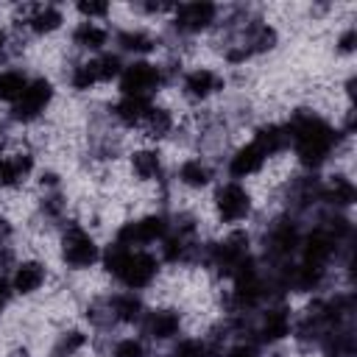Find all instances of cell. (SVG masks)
<instances>
[{
	"label": "cell",
	"mask_w": 357,
	"mask_h": 357,
	"mask_svg": "<svg viewBox=\"0 0 357 357\" xmlns=\"http://www.w3.org/2000/svg\"><path fill=\"white\" fill-rule=\"evenodd\" d=\"M75 8H78V14H84V17H86V22H92L95 17H106V14L112 11V6H109V3H78Z\"/></svg>",
	"instance_id": "f546056e"
},
{
	"label": "cell",
	"mask_w": 357,
	"mask_h": 357,
	"mask_svg": "<svg viewBox=\"0 0 357 357\" xmlns=\"http://www.w3.org/2000/svg\"><path fill=\"white\" fill-rule=\"evenodd\" d=\"M251 192L240 181H226L215 192V212L223 223H240L251 215Z\"/></svg>",
	"instance_id": "52a82bcc"
},
{
	"label": "cell",
	"mask_w": 357,
	"mask_h": 357,
	"mask_svg": "<svg viewBox=\"0 0 357 357\" xmlns=\"http://www.w3.org/2000/svg\"><path fill=\"white\" fill-rule=\"evenodd\" d=\"M215 17H218V6L215 3H206V0L184 3L173 14V25L181 33H201V31H206L215 22Z\"/></svg>",
	"instance_id": "ba28073f"
},
{
	"label": "cell",
	"mask_w": 357,
	"mask_h": 357,
	"mask_svg": "<svg viewBox=\"0 0 357 357\" xmlns=\"http://www.w3.org/2000/svg\"><path fill=\"white\" fill-rule=\"evenodd\" d=\"M45 276H47V271H45V265L39 259H25V262H20L14 268V273H11L8 282H11V290L14 293L31 296V293H36L45 284Z\"/></svg>",
	"instance_id": "7c38bea8"
},
{
	"label": "cell",
	"mask_w": 357,
	"mask_h": 357,
	"mask_svg": "<svg viewBox=\"0 0 357 357\" xmlns=\"http://www.w3.org/2000/svg\"><path fill=\"white\" fill-rule=\"evenodd\" d=\"M223 86V81H220V75L215 73V70H209V67H195V70H190L187 75H184V81H181V92L190 98V100H206L212 92H218Z\"/></svg>",
	"instance_id": "8fae6325"
},
{
	"label": "cell",
	"mask_w": 357,
	"mask_h": 357,
	"mask_svg": "<svg viewBox=\"0 0 357 357\" xmlns=\"http://www.w3.org/2000/svg\"><path fill=\"white\" fill-rule=\"evenodd\" d=\"M109 304H112L114 324H137L145 315L142 298L134 293H114V296H109Z\"/></svg>",
	"instance_id": "e0dca14e"
},
{
	"label": "cell",
	"mask_w": 357,
	"mask_h": 357,
	"mask_svg": "<svg viewBox=\"0 0 357 357\" xmlns=\"http://www.w3.org/2000/svg\"><path fill=\"white\" fill-rule=\"evenodd\" d=\"M287 335H290V315H287L284 310H271V312H265L262 326H259V340L276 343V340H282V337H287Z\"/></svg>",
	"instance_id": "ffe728a7"
},
{
	"label": "cell",
	"mask_w": 357,
	"mask_h": 357,
	"mask_svg": "<svg viewBox=\"0 0 357 357\" xmlns=\"http://www.w3.org/2000/svg\"><path fill=\"white\" fill-rule=\"evenodd\" d=\"M321 198H326L335 206H349L354 201V184L346 176H332L329 184L321 190Z\"/></svg>",
	"instance_id": "cb8c5ba5"
},
{
	"label": "cell",
	"mask_w": 357,
	"mask_h": 357,
	"mask_svg": "<svg viewBox=\"0 0 357 357\" xmlns=\"http://www.w3.org/2000/svg\"><path fill=\"white\" fill-rule=\"evenodd\" d=\"M11 357H31V354H28V351H14Z\"/></svg>",
	"instance_id": "e575fe53"
},
{
	"label": "cell",
	"mask_w": 357,
	"mask_h": 357,
	"mask_svg": "<svg viewBox=\"0 0 357 357\" xmlns=\"http://www.w3.org/2000/svg\"><path fill=\"white\" fill-rule=\"evenodd\" d=\"M173 126H176V120H173L170 109H162V106H151L148 117L142 120L145 137H151V139H162V137H167V134L173 131Z\"/></svg>",
	"instance_id": "603a6c76"
},
{
	"label": "cell",
	"mask_w": 357,
	"mask_h": 357,
	"mask_svg": "<svg viewBox=\"0 0 357 357\" xmlns=\"http://www.w3.org/2000/svg\"><path fill=\"white\" fill-rule=\"evenodd\" d=\"M3 47H6V31L0 28V50H3Z\"/></svg>",
	"instance_id": "836d02e7"
},
{
	"label": "cell",
	"mask_w": 357,
	"mask_h": 357,
	"mask_svg": "<svg viewBox=\"0 0 357 357\" xmlns=\"http://www.w3.org/2000/svg\"><path fill=\"white\" fill-rule=\"evenodd\" d=\"M103 265L106 271L128 290H142L148 287L156 273H159V259L153 254H148L145 248H123L117 243H112L103 254Z\"/></svg>",
	"instance_id": "7a4b0ae2"
},
{
	"label": "cell",
	"mask_w": 357,
	"mask_h": 357,
	"mask_svg": "<svg viewBox=\"0 0 357 357\" xmlns=\"http://www.w3.org/2000/svg\"><path fill=\"white\" fill-rule=\"evenodd\" d=\"M337 50H340V53H351V50H354V28H349V31L337 39Z\"/></svg>",
	"instance_id": "4dcf8cb0"
},
{
	"label": "cell",
	"mask_w": 357,
	"mask_h": 357,
	"mask_svg": "<svg viewBox=\"0 0 357 357\" xmlns=\"http://www.w3.org/2000/svg\"><path fill=\"white\" fill-rule=\"evenodd\" d=\"M178 181L184 187H190V190H201V187H206L212 181V167L204 159L190 156V159H184L178 165Z\"/></svg>",
	"instance_id": "ac0fdd59"
},
{
	"label": "cell",
	"mask_w": 357,
	"mask_h": 357,
	"mask_svg": "<svg viewBox=\"0 0 357 357\" xmlns=\"http://www.w3.org/2000/svg\"><path fill=\"white\" fill-rule=\"evenodd\" d=\"M11 293H14V290H11V282H8V279H0V312L8 307Z\"/></svg>",
	"instance_id": "d6a6232c"
},
{
	"label": "cell",
	"mask_w": 357,
	"mask_h": 357,
	"mask_svg": "<svg viewBox=\"0 0 357 357\" xmlns=\"http://www.w3.org/2000/svg\"><path fill=\"white\" fill-rule=\"evenodd\" d=\"M254 142L265 151V156L271 159V156H276V153H282L287 145H290V137H287V128L284 126H276V123H271V126H262V128H257V134H254Z\"/></svg>",
	"instance_id": "d6986e66"
},
{
	"label": "cell",
	"mask_w": 357,
	"mask_h": 357,
	"mask_svg": "<svg viewBox=\"0 0 357 357\" xmlns=\"http://www.w3.org/2000/svg\"><path fill=\"white\" fill-rule=\"evenodd\" d=\"M53 100V84L47 78H33L25 84L22 95L14 100L11 106V117L17 123H33Z\"/></svg>",
	"instance_id": "8992f818"
},
{
	"label": "cell",
	"mask_w": 357,
	"mask_h": 357,
	"mask_svg": "<svg viewBox=\"0 0 357 357\" xmlns=\"http://www.w3.org/2000/svg\"><path fill=\"white\" fill-rule=\"evenodd\" d=\"M265 159H268L265 151L251 139V142H245L243 148H237L229 156V176L231 178H248V176H254V173L262 170Z\"/></svg>",
	"instance_id": "30bf717a"
},
{
	"label": "cell",
	"mask_w": 357,
	"mask_h": 357,
	"mask_svg": "<svg viewBox=\"0 0 357 357\" xmlns=\"http://www.w3.org/2000/svg\"><path fill=\"white\" fill-rule=\"evenodd\" d=\"M131 170L139 181H159L162 178V153L156 148H139L131 153Z\"/></svg>",
	"instance_id": "2e32d148"
},
{
	"label": "cell",
	"mask_w": 357,
	"mask_h": 357,
	"mask_svg": "<svg viewBox=\"0 0 357 357\" xmlns=\"http://www.w3.org/2000/svg\"><path fill=\"white\" fill-rule=\"evenodd\" d=\"M25 11H28V14H25L22 22H25L33 33H39V36L53 33V31L61 28V22H64V17H61V11H59L56 6H28Z\"/></svg>",
	"instance_id": "9a60e30c"
},
{
	"label": "cell",
	"mask_w": 357,
	"mask_h": 357,
	"mask_svg": "<svg viewBox=\"0 0 357 357\" xmlns=\"http://www.w3.org/2000/svg\"><path fill=\"white\" fill-rule=\"evenodd\" d=\"M123 67H126V64L120 61V56H117V53H103V56H98V59H95L98 84H106V81H112V78H120Z\"/></svg>",
	"instance_id": "4316f807"
},
{
	"label": "cell",
	"mask_w": 357,
	"mask_h": 357,
	"mask_svg": "<svg viewBox=\"0 0 357 357\" xmlns=\"http://www.w3.org/2000/svg\"><path fill=\"white\" fill-rule=\"evenodd\" d=\"M165 75L159 64L151 61H131L123 67L120 73V92L131 95V98H148L151 92H156L162 86Z\"/></svg>",
	"instance_id": "5b68a950"
},
{
	"label": "cell",
	"mask_w": 357,
	"mask_h": 357,
	"mask_svg": "<svg viewBox=\"0 0 357 357\" xmlns=\"http://www.w3.org/2000/svg\"><path fill=\"white\" fill-rule=\"evenodd\" d=\"M25 84H28V78L22 75V70H3L0 73V100L14 103L22 95Z\"/></svg>",
	"instance_id": "d4e9b609"
},
{
	"label": "cell",
	"mask_w": 357,
	"mask_h": 357,
	"mask_svg": "<svg viewBox=\"0 0 357 357\" xmlns=\"http://www.w3.org/2000/svg\"><path fill=\"white\" fill-rule=\"evenodd\" d=\"M33 170V156L25 151L8 153L0 159V187H17L22 184Z\"/></svg>",
	"instance_id": "4fadbf2b"
},
{
	"label": "cell",
	"mask_w": 357,
	"mask_h": 357,
	"mask_svg": "<svg viewBox=\"0 0 357 357\" xmlns=\"http://www.w3.org/2000/svg\"><path fill=\"white\" fill-rule=\"evenodd\" d=\"M229 357H257V346H251V343H240V346H234V349L229 351Z\"/></svg>",
	"instance_id": "1f68e13d"
},
{
	"label": "cell",
	"mask_w": 357,
	"mask_h": 357,
	"mask_svg": "<svg viewBox=\"0 0 357 357\" xmlns=\"http://www.w3.org/2000/svg\"><path fill=\"white\" fill-rule=\"evenodd\" d=\"M117 47L123 50V53H134V56H142V53H151L153 47H156V42H153V36L151 33H145V31H134V28H128V31H120L117 33Z\"/></svg>",
	"instance_id": "7402d4cb"
},
{
	"label": "cell",
	"mask_w": 357,
	"mask_h": 357,
	"mask_svg": "<svg viewBox=\"0 0 357 357\" xmlns=\"http://www.w3.org/2000/svg\"><path fill=\"white\" fill-rule=\"evenodd\" d=\"M50 357H61V354H50Z\"/></svg>",
	"instance_id": "d590c367"
},
{
	"label": "cell",
	"mask_w": 357,
	"mask_h": 357,
	"mask_svg": "<svg viewBox=\"0 0 357 357\" xmlns=\"http://www.w3.org/2000/svg\"><path fill=\"white\" fill-rule=\"evenodd\" d=\"M61 259L73 271H86L100 259V248L89 231L81 226H67L61 234Z\"/></svg>",
	"instance_id": "3957f363"
},
{
	"label": "cell",
	"mask_w": 357,
	"mask_h": 357,
	"mask_svg": "<svg viewBox=\"0 0 357 357\" xmlns=\"http://www.w3.org/2000/svg\"><path fill=\"white\" fill-rule=\"evenodd\" d=\"M98 84V73H95V59L92 61H81L70 70V86L78 92H86Z\"/></svg>",
	"instance_id": "484cf974"
},
{
	"label": "cell",
	"mask_w": 357,
	"mask_h": 357,
	"mask_svg": "<svg viewBox=\"0 0 357 357\" xmlns=\"http://www.w3.org/2000/svg\"><path fill=\"white\" fill-rule=\"evenodd\" d=\"M181 329V315L176 310H148L142 315V332L151 340H170Z\"/></svg>",
	"instance_id": "9c48e42d"
},
{
	"label": "cell",
	"mask_w": 357,
	"mask_h": 357,
	"mask_svg": "<svg viewBox=\"0 0 357 357\" xmlns=\"http://www.w3.org/2000/svg\"><path fill=\"white\" fill-rule=\"evenodd\" d=\"M84 346H86V335H84V332H78V329H70V332H64V335L59 337V343H56L53 354L73 357V354H75V351H81Z\"/></svg>",
	"instance_id": "83f0119b"
},
{
	"label": "cell",
	"mask_w": 357,
	"mask_h": 357,
	"mask_svg": "<svg viewBox=\"0 0 357 357\" xmlns=\"http://www.w3.org/2000/svg\"><path fill=\"white\" fill-rule=\"evenodd\" d=\"M73 42H75L81 50H100V47L109 42V31L100 28L98 22H81V25L73 31Z\"/></svg>",
	"instance_id": "44dd1931"
},
{
	"label": "cell",
	"mask_w": 357,
	"mask_h": 357,
	"mask_svg": "<svg viewBox=\"0 0 357 357\" xmlns=\"http://www.w3.org/2000/svg\"><path fill=\"white\" fill-rule=\"evenodd\" d=\"M112 357H148V349L139 337H120L112 346Z\"/></svg>",
	"instance_id": "f1b7e54d"
},
{
	"label": "cell",
	"mask_w": 357,
	"mask_h": 357,
	"mask_svg": "<svg viewBox=\"0 0 357 357\" xmlns=\"http://www.w3.org/2000/svg\"><path fill=\"white\" fill-rule=\"evenodd\" d=\"M284 128H287V137H290L296 156L304 167H321L337 142V131L324 117H318L312 112H296L290 126H284Z\"/></svg>",
	"instance_id": "6da1fadb"
},
{
	"label": "cell",
	"mask_w": 357,
	"mask_h": 357,
	"mask_svg": "<svg viewBox=\"0 0 357 357\" xmlns=\"http://www.w3.org/2000/svg\"><path fill=\"white\" fill-rule=\"evenodd\" d=\"M151 112V100L148 98H131V95H123L114 106H112V117L126 126V128H137L142 126V120L148 117Z\"/></svg>",
	"instance_id": "5bb4252c"
},
{
	"label": "cell",
	"mask_w": 357,
	"mask_h": 357,
	"mask_svg": "<svg viewBox=\"0 0 357 357\" xmlns=\"http://www.w3.org/2000/svg\"><path fill=\"white\" fill-rule=\"evenodd\" d=\"M167 220L162 215H145V218H137V220H128L117 229V237L114 243L123 245V248H145L156 240H165L167 234Z\"/></svg>",
	"instance_id": "277c9868"
}]
</instances>
